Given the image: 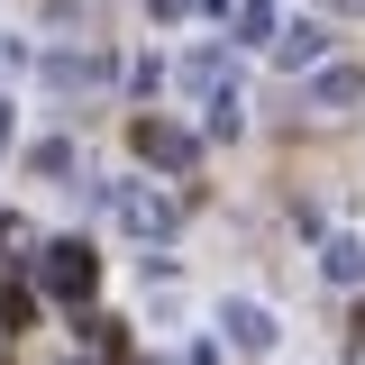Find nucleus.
<instances>
[{"instance_id":"obj_1","label":"nucleus","mask_w":365,"mask_h":365,"mask_svg":"<svg viewBox=\"0 0 365 365\" xmlns=\"http://www.w3.org/2000/svg\"><path fill=\"white\" fill-rule=\"evenodd\" d=\"M83 274H91L83 247H55V283H64V292H83Z\"/></svg>"}]
</instances>
